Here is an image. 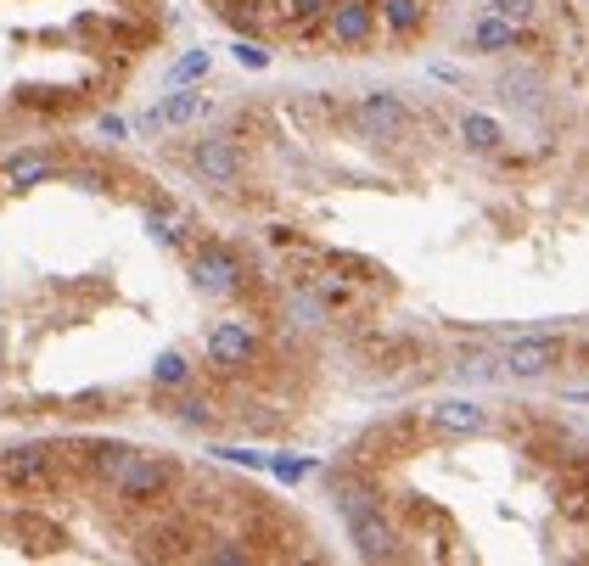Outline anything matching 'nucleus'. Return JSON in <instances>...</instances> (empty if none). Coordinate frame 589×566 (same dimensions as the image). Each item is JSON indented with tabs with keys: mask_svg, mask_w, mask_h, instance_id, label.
I'll use <instances>...</instances> for the list:
<instances>
[{
	"mask_svg": "<svg viewBox=\"0 0 589 566\" xmlns=\"http://www.w3.org/2000/svg\"><path fill=\"white\" fill-rule=\"evenodd\" d=\"M455 135H461V146H466V152H483V157H494V152L505 146V124H499L494 113H477V107H466V113H461Z\"/></svg>",
	"mask_w": 589,
	"mask_h": 566,
	"instance_id": "obj_17",
	"label": "nucleus"
},
{
	"mask_svg": "<svg viewBox=\"0 0 589 566\" xmlns=\"http://www.w3.org/2000/svg\"><path fill=\"white\" fill-rule=\"evenodd\" d=\"M96 135H102V141H124V135H130V124H124L118 113H102V119H96Z\"/></svg>",
	"mask_w": 589,
	"mask_h": 566,
	"instance_id": "obj_30",
	"label": "nucleus"
},
{
	"mask_svg": "<svg viewBox=\"0 0 589 566\" xmlns=\"http://www.w3.org/2000/svg\"><path fill=\"white\" fill-rule=\"evenodd\" d=\"M483 12H499V18H512V23H534L539 18V0H483Z\"/></svg>",
	"mask_w": 589,
	"mask_h": 566,
	"instance_id": "obj_27",
	"label": "nucleus"
},
{
	"mask_svg": "<svg viewBox=\"0 0 589 566\" xmlns=\"http://www.w3.org/2000/svg\"><path fill=\"white\" fill-rule=\"evenodd\" d=\"M62 174V163L45 146H23L0 163V192H34V185H51Z\"/></svg>",
	"mask_w": 589,
	"mask_h": 566,
	"instance_id": "obj_11",
	"label": "nucleus"
},
{
	"mask_svg": "<svg viewBox=\"0 0 589 566\" xmlns=\"http://www.w3.org/2000/svg\"><path fill=\"white\" fill-rule=\"evenodd\" d=\"M203 560H214V566H247V560H259L241 538H214L208 549H203Z\"/></svg>",
	"mask_w": 589,
	"mask_h": 566,
	"instance_id": "obj_24",
	"label": "nucleus"
},
{
	"mask_svg": "<svg viewBox=\"0 0 589 566\" xmlns=\"http://www.w3.org/2000/svg\"><path fill=\"white\" fill-rule=\"evenodd\" d=\"M349 119H354V130H360L365 141H399V135L415 124L410 107H404V96H393V90H365Z\"/></svg>",
	"mask_w": 589,
	"mask_h": 566,
	"instance_id": "obj_8",
	"label": "nucleus"
},
{
	"mask_svg": "<svg viewBox=\"0 0 589 566\" xmlns=\"http://www.w3.org/2000/svg\"><path fill=\"white\" fill-rule=\"evenodd\" d=\"M208 68H214V51H180L175 62H168V84H197V79H208Z\"/></svg>",
	"mask_w": 589,
	"mask_h": 566,
	"instance_id": "obj_23",
	"label": "nucleus"
},
{
	"mask_svg": "<svg viewBox=\"0 0 589 566\" xmlns=\"http://www.w3.org/2000/svg\"><path fill=\"white\" fill-rule=\"evenodd\" d=\"M203 113H208V96H203V90H192V84H168V96H163L157 107L141 113V130H146V135L186 130V124H197Z\"/></svg>",
	"mask_w": 589,
	"mask_h": 566,
	"instance_id": "obj_10",
	"label": "nucleus"
},
{
	"mask_svg": "<svg viewBox=\"0 0 589 566\" xmlns=\"http://www.w3.org/2000/svg\"><path fill=\"white\" fill-rule=\"evenodd\" d=\"M230 56L247 68V73H265L270 68V51L259 45V40H252V34H236V45H230Z\"/></svg>",
	"mask_w": 589,
	"mask_h": 566,
	"instance_id": "obj_26",
	"label": "nucleus"
},
{
	"mask_svg": "<svg viewBox=\"0 0 589 566\" xmlns=\"http://www.w3.org/2000/svg\"><path fill=\"white\" fill-rule=\"evenodd\" d=\"M259 353H265V342H259V331H252V320H214L208 326V364L219 375L252 370V364H259Z\"/></svg>",
	"mask_w": 589,
	"mask_h": 566,
	"instance_id": "obj_6",
	"label": "nucleus"
},
{
	"mask_svg": "<svg viewBox=\"0 0 589 566\" xmlns=\"http://www.w3.org/2000/svg\"><path fill=\"white\" fill-rule=\"evenodd\" d=\"M0 533L18 538L29 555H56L68 544V533L51 522V516H34V511H18V516H0Z\"/></svg>",
	"mask_w": 589,
	"mask_h": 566,
	"instance_id": "obj_13",
	"label": "nucleus"
},
{
	"mask_svg": "<svg viewBox=\"0 0 589 566\" xmlns=\"http://www.w3.org/2000/svg\"><path fill=\"white\" fill-rule=\"evenodd\" d=\"M376 29H382L376 0H337V7L326 12V23H320V40L331 51L354 56V51H371L376 45Z\"/></svg>",
	"mask_w": 589,
	"mask_h": 566,
	"instance_id": "obj_4",
	"label": "nucleus"
},
{
	"mask_svg": "<svg viewBox=\"0 0 589 566\" xmlns=\"http://www.w3.org/2000/svg\"><path fill=\"white\" fill-rule=\"evenodd\" d=\"M197 382V364L180 353V348H163L157 359H152V388L157 393H186Z\"/></svg>",
	"mask_w": 589,
	"mask_h": 566,
	"instance_id": "obj_18",
	"label": "nucleus"
},
{
	"mask_svg": "<svg viewBox=\"0 0 589 566\" xmlns=\"http://www.w3.org/2000/svg\"><path fill=\"white\" fill-rule=\"evenodd\" d=\"M561 359H567L561 337H517L499 353V375H512V382H539V375H550Z\"/></svg>",
	"mask_w": 589,
	"mask_h": 566,
	"instance_id": "obj_9",
	"label": "nucleus"
},
{
	"mask_svg": "<svg viewBox=\"0 0 589 566\" xmlns=\"http://www.w3.org/2000/svg\"><path fill=\"white\" fill-rule=\"evenodd\" d=\"M523 40H528V29L512 23V18H499V12H483V18L472 23V34H466V45H472L477 56H505V51H517Z\"/></svg>",
	"mask_w": 589,
	"mask_h": 566,
	"instance_id": "obj_15",
	"label": "nucleus"
},
{
	"mask_svg": "<svg viewBox=\"0 0 589 566\" xmlns=\"http://www.w3.org/2000/svg\"><path fill=\"white\" fill-rule=\"evenodd\" d=\"M337 7V0H281V23L292 29V34H320V23H326V12Z\"/></svg>",
	"mask_w": 589,
	"mask_h": 566,
	"instance_id": "obj_20",
	"label": "nucleus"
},
{
	"mask_svg": "<svg viewBox=\"0 0 589 566\" xmlns=\"http://www.w3.org/2000/svg\"><path fill=\"white\" fill-rule=\"evenodd\" d=\"M225 465H241V471H270V454H252V449H214Z\"/></svg>",
	"mask_w": 589,
	"mask_h": 566,
	"instance_id": "obj_29",
	"label": "nucleus"
},
{
	"mask_svg": "<svg viewBox=\"0 0 589 566\" xmlns=\"http://www.w3.org/2000/svg\"><path fill=\"white\" fill-rule=\"evenodd\" d=\"M270 241H276V247H298V230H292V225H270Z\"/></svg>",
	"mask_w": 589,
	"mask_h": 566,
	"instance_id": "obj_31",
	"label": "nucleus"
},
{
	"mask_svg": "<svg viewBox=\"0 0 589 566\" xmlns=\"http://www.w3.org/2000/svg\"><path fill=\"white\" fill-rule=\"evenodd\" d=\"M186 230H192V214L175 208V203H152L146 208V236L163 241V247H186Z\"/></svg>",
	"mask_w": 589,
	"mask_h": 566,
	"instance_id": "obj_19",
	"label": "nucleus"
},
{
	"mask_svg": "<svg viewBox=\"0 0 589 566\" xmlns=\"http://www.w3.org/2000/svg\"><path fill=\"white\" fill-rule=\"evenodd\" d=\"M73 179H79V192H113V168H102V163H73Z\"/></svg>",
	"mask_w": 589,
	"mask_h": 566,
	"instance_id": "obj_28",
	"label": "nucleus"
},
{
	"mask_svg": "<svg viewBox=\"0 0 589 566\" xmlns=\"http://www.w3.org/2000/svg\"><path fill=\"white\" fill-rule=\"evenodd\" d=\"M427 421H433L438 438H483V432L494 426V415H488L477 399H438V404L427 410Z\"/></svg>",
	"mask_w": 589,
	"mask_h": 566,
	"instance_id": "obj_12",
	"label": "nucleus"
},
{
	"mask_svg": "<svg viewBox=\"0 0 589 566\" xmlns=\"http://www.w3.org/2000/svg\"><path fill=\"white\" fill-rule=\"evenodd\" d=\"M376 12H382L388 40H399V45L427 34V0H376Z\"/></svg>",
	"mask_w": 589,
	"mask_h": 566,
	"instance_id": "obj_16",
	"label": "nucleus"
},
{
	"mask_svg": "<svg viewBox=\"0 0 589 566\" xmlns=\"http://www.w3.org/2000/svg\"><path fill=\"white\" fill-rule=\"evenodd\" d=\"M130 443H118V438H102V443H84L79 454H68V460H79L84 465V477H91L96 488H113L118 483V471L130 465Z\"/></svg>",
	"mask_w": 589,
	"mask_h": 566,
	"instance_id": "obj_14",
	"label": "nucleus"
},
{
	"mask_svg": "<svg viewBox=\"0 0 589 566\" xmlns=\"http://www.w3.org/2000/svg\"><path fill=\"white\" fill-rule=\"evenodd\" d=\"M186 168L203 185H214V192H236L241 174H247V157H241V141L236 135H203V141L186 146Z\"/></svg>",
	"mask_w": 589,
	"mask_h": 566,
	"instance_id": "obj_5",
	"label": "nucleus"
},
{
	"mask_svg": "<svg viewBox=\"0 0 589 566\" xmlns=\"http://www.w3.org/2000/svg\"><path fill=\"white\" fill-rule=\"evenodd\" d=\"M168 415H175L180 426H192V432H214V421H219V410H214L208 399H197L192 388L168 399Z\"/></svg>",
	"mask_w": 589,
	"mask_h": 566,
	"instance_id": "obj_21",
	"label": "nucleus"
},
{
	"mask_svg": "<svg viewBox=\"0 0 589 566\" xmlns=\"http://www.w3.org/2000/svg\"><path fill=\"white\" fill-rule=\"evenodd\" d=\"M175 488H180V460L135 449L130 465L118 471V483H113V500H118L124 511H152V505H163Z\"/></svg>",
	"mask_w": 589,
	"mask_h": 566,
	"instance_id": "obj_2",
	"label": "nucleus"
},
{
	"mask_svg": "<svg viewBox=\"0 0 589 566\" xmlns=\"http://www.w3.org/2000/svg\"><path fill=\"white\" fill-rule=\"evenodd\" d=\"M309 471H314V460H298V454H270V477H276V483H287V488H292V483H303Z\"/></svg>",
	"mask_w": 589,
	"mask_h": 566,
	"instance_id": "obj_25",
	"label": "nucleus"
},
{
	"mask_svg": "<svg viewBox=\"0 0 589 566\" xmlns=\"http://www.w3.org/2000/svg\"><path fill=\"white\" fill-rule=\"evenodd\" d=\"M320 264L343 269L349 280H360V287H371V280H382V264H371V258H360V253H343V247H326V253H320Z\"/></svg>",
	"mask_w": 589,
	"mask_h": 566,
	"instance_id": "obj_22",
	"label": "nucleus"
},
{
	"mask_svg": "<svg viewBox=\"0 0 589 566\" xmlns=\"http://www.w3.org/2000/svg\"><path fill=\"white\" fill-rule=\"evenodd\" d=\"M68 471V449L56 443H18L0 454V494L29 500V494H51Z\"/></svg>",
	"mask_w": 589,
	"mask_h": 566,
	"instance_id": "obj_1",
	"label": "nucleus"
},
{
	"mask_svg": "<svg viewBox=\"0 0 589 566\" xmlns=\"http://www.w3.org/2000/svg\"><path fill=\"white\" fill-rule=\"evenodd\" d=\"M186 275H192V287H197L203 298H236V292L247 287L241 253H236L230 241H214V236L186 253Z\"/></svg>",
	"mask_w": 589,
	"mask_h": 566,
	"instance_id": "obj_3",
	"label": "nucleus"
},
{
	"mask_svg": "<svg viewBox=\"0 0 589 566\" xmlns=\"http://www.w3.org/2000/svg\"><path fill=\"white\" fill-rule=\"evenodd\" d=\"M343 522H349V538H354L360 560H404V538H399V527L382 505H360Z\"/></svg>",
	"mask_w": 589,
	"mask_h": 566,
	"instance_id": "obj_7",
	"label": "nucleus"
}]
</instances>
